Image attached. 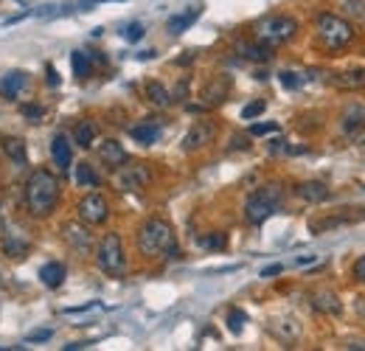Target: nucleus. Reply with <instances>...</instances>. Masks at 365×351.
Segmentation results:
<instances>
[{"mask_svg":"<svg viewBox=\"0 0 365 351\" xmlns=\"http://www.w3.org/2000/svg\"><path fill=\"white\" fill-rule=\"evenodd\" d=\"M138 250L146 256V259H172L180 253L178 248V239H175V230L166 220H146L138 228Z\"/></svg>","mask_w":365,"mask_h":351,"instance_id":"obj_1","label":"nucleus"},{"mask_svg":"<svg viewBox=\"0 0 365 351\" xmlns=\"http://www.w3.org/2000/svg\"><path fill=\"white\" fill-rule=\"evenodd\" d=\"M59 200V180L48 169H34L31 177L26 180V208L31 217L46 220L48 214L56 208Z\"/></svg>","mask_w":365,"mask_h":351,"instance_id":"obj_2","label":"nucleus"},{"mask_svg":"<svg viewBox=\"0 0 365 351\" xmlns=\"http://www.w3.org/2000/svg\"><path fill=\"white\" fill-rule=\"evenodd\" d=\"M315 31H318L320 45L329 48V51H340V48H346V45L354 40V29H351V23L343 20V17H337V14H331V11L318 14V20H315Z\"/></svg>","mask_w":365,"mask_h":351,"instance_id":"obj_3","label":"nucleus"},{"mask_svg":"<svg viewBox=\"0 0 365 351\" xmlns=\"http://www.w3.org/2000/svg\"><path fill=\"white\" fill-rule=\"evenodd\" d=\"M281 205V188L270 183V185H262L259 191H253L245 203V220L250 225H262L264 220H270Z\"/></svg>","mask_w":365,"mask_h":351,"instance_id":"obj_4","label":"nucleus"},{"mask_svg":"<svg viewBox=\"0 0 365 351\" xmlns=\"http://www.w3.org/2000/svg\"><path fill=\"white\" fill-rule=\"evenodd\" d=\"M96 264L113 278H121L127 273V256H124V245H121L118 233L101 236V242L96 245Z\"/></svg>","mask_w":365,"mask_h":351,"instance_id":"obj_5","label":"nucleus"},{"mask_svg":"<svg viewBox=\"0 0 365 351\" xmlns=\"http://www.w3.org/2000/svg\"><path fill=\"white\" fill-rule=\"evenodd\" d=\"M295 34H298V23H295V17H287V14L264 17V20L256 26V40L270 45V48H273V45L289 43Z\"/></svg>","mask_w":365,"mask_h":351,"instance_id":"obj_6","label":"nucleus"},{"mask_svg":"<svg viewBox=\"0 0 365 351\" xmlns=\"http://www.w3.org/2000/svg\"><path fill=\"white\" fill-rule=\"evenodd\" d=\"M113 172H115V175H113V185H115L118 191H140V188H146L149 180H152L149 166H143V163H121V166L113 169Z\"/></svg>","mask_w":365,"mask_h":351,"instance_id":"obj_7","label":"nucleus"},{"mask_svg":"<svg viewBox=\"0 0 365 351\" xmlns=\"http://www.w3.org/2000/svg\"><path fill=\"white\" fill-rule=\"evenodd\" d=\"M76 214H79V220L85 222V225H104L107 217H110V205H107V200L98 191H93V194L79 200Z\"/></svg>","mask_w":365,"mask_h":351,"instance_id":"obj_8","label":"nucleus"},{"mask_svg":"<svg viewBox=\"0 0 365 351\" xmlns=\"http://www.w3.org/2000/svg\"><path fill=\"white\" fill-rule=\"evenodd\" d=\"M62 239H65L68 248L76 250V253H88L93 248V236H91V230L85 228V222H65V225H62Z\"/></svg>","mask_w":365,"mask_h":351,"instance_id":"obj_9","label":"nucleus"},{"mask_svg":"<svg viewBox=\"0 0 365 351\" xmlns=\"http://www.w3.org/2000/svg\"><path fill=\"white\" fill-rule=\"evenodd\" d=\"M214 135H217V127H214L211 121H197L191 130L185 132V138H182V149H185V152L205 149V146L214 141Z\"/></svg>","mask_w":365,"mask_h":351,"instance_id":"obj_10","label":"nucleus"},{"mask_svg":"<svg viewBox=\"0 0 365 351\" xmlns=\"http://www.w3.org/2000/svg\"><path fill=\"white\" fill-rule=\"evenodd\" d=\"M51 158H53V166L59 172H68L71 169V161H73V149H71V141L65 132H56L51 138Z\"/></svg>","mask_w":365,"mask_h":351,"instance_id":"obj_11","label":"nucleus"},{"mask_svg":"<svg viewBox=\"0 0 365 351\" xmlns=\"http://www.w3.org/2000/svg\"><path fill=\"white\" fill-rule=\"evenodd\" d=\"M295 194H298L304 203H309V205H318V203H326V200H329V188H326V183H320V180L298 183V185H295Z\"/></svg>","mask_w":365,"mask_h":351,"instance_id":"obj_12","label":"nucleus"},{"mask_svg":"<svg viewBox=\"0 0 365 351\" xmlns=\"http://www.w3.org/2000/svg\"><path fill=\"white\" fill-rule=\"evenodd\" d=\"M329 85H334V88H340V90L365 88V68H349V71H343V73H331Z\"/></svg>","mask_w":365,"mask_h":351,"instance_id":"obj_13","label":"nucleus"},{"mask_svg":"<svg viewBox=\"0 0 365 351\" xmlns=\"http://www.w3.org/2000/svg\"><path fill=\"white\" fill-rule=\"evenodd\" d=\"M98 158H101V163L104 166H110V169H118L121 163H127V152H124V146L118 143V141H104L101 146H98Z\"/></svg>","mask_w":365,"mask_h":351,"instance_id":"obj_14","label":"nucleus"},{"mask_svg":"<svg viewBox=\"0 0 365 351\" xmlns=\"http://www.w3.org/2000/svg\"><path fill=\"white\" fill-rule=\"evenodd\" d=\"M312 307L318 309L320 315H340L343 312L337 292H331V290H315L312 292Z\"/></svg>","mask_w":365,"mask_h":351,"instance_id":"obj_15","label":"nucleus"},{"mask_svg":"<svg viewBox=\"0 0 365 351\" xmlns=\"http://www.w3.org/2000/svg\"><path fill=\"white\" fill-rule=\"evenodd\" d=\"M130 135H133V141H138L140 146H152V143L160 138V124H158L155 118H146V121L135 124V127L130 130Z\"/></svg>","mask_w":365,"mask_h":351,"instance_id":"obj_16","label":"nucleus"},{"mask_svg":"<svg viewBox=\"0 0 365 351\" xmlns=\"http://www.w3.org/2000/svg\"><path fill=\"white\" fill-rule=\"evenodd\" d=\"M26 88V73L23 71H9L3 79H0V98L11 101L17 98V93Z\"/></svg>","mask_w":365,"mask_h":351,"instance_id":"obj_17","label":"nucleus"},{"mask_svg":"<svg viewBox=\"0 0 365 351\" xmlns=\"http://www.w3.org/2000/svg\"><path fill=\"white\" fill-rule=\"evenodd\" d=\"M230 93V79L228 76H220V79H214L208 88L202 90V98H205V104H220V101H225Z\"/></svg>","mask_w":365,"mask_h":351,"instance_id":"obj_18","label":"nucleus"},{"mask_svg":"<svg viewBox=\"0 0 365 351\" xmlns=\"http://www.w3.org/2000/svg\"><path fill=\"white\" fill-rule=\"evenodd\" d=\"M197 17H200V9H188V11H182V14H175V17H169L166 31H169V34H182V31H188V29L197 23Z\"/></svg>","mask_w":365,"mask_h":351,"instance_id":"obj_19","label":"nucleus"},{"mask_svg":"<svg viewBox=\"0 0 365 351\" xmlns=\"http://www.w3.org/2000/svg\"><path fill=\"white\" fill-rule=\"evenodd\" d=\"M40 281L46 284L48 290H56L62 281H65V264L59 262H48L40 267Z\"/></svg>","mask_w":365,"mask_h":351,"instance_id":"obj_20","label":"nucleus"},{"mask_svg":"<svg viewBox=\"0 0 365 351\" xmlns=\"http://www.w3.org/2000/svg\"><path fill=\"white\" fill-rule=\"evenodd\" d=\"M363 127H365V107L363 104L349 107L346 116H343V130H346V135H357Z\"/></svg>","mask_w":365,"mask_h":351,"instance_id":"obj_21","label":"nucleus"},{"mask_svg":"<svg viewBox=\"0 0 365 351\" xmlns=\"http://www.w3.org/2000/svg\"><path fill=\"white\" fill-rule=\"evenodd\" d=\"M236 51L250 62H267L270 59V45L264 43H236Z\"/></svg>","mask_w":365,"mask_h":351,"instance_id":"obj_22","label":"nucleus"},{"mask_svg":"<svg viewBox=\"0 0 365 351\" xmlns=\"http://www.w3.org/2000/svg\"><path fill=\"white\" fill-rule=\"evenodd\" d=\"M143 93H146V101H152L155 107H169L172 104V93L163 88L160 82H146Z\"/></svg>","mask_w":365,"mask_h":351,"instance_id":"obj_23","label":"nucleus"},{"mask_svg":"<svg viewBox=\"0 0 365 351\" xmlns=\"http://www.w3.org/2000/svg\"><path fill=\"white\" fill-rule=\"evenodd\" d=\"M96 135H98V130H96V124H93V121H79V124H76V130H73V141H76V146L91 149L93 141H96Z\"/></svg>","mask_w":365,"mask_h":351,"instance_id":"obj_24","label":"nucleus"},{"mask_svg":"<svg viewBox=\"0 0 365 351\" xmlns=\"http://www.w3.org/2000/svg\"><path fill=\"white\" fill-rule=\"evenodd\" d=\"M3 152H6L17 166L26 163V143H23L20 138H3Z\"/></svg>","mask_w":365,"mask_h":351,"instance_id":"obj_25","label":"nucleus"},{"mask_svg":"<svg viewBox=\"0 0 365 351\" xmlns=\"http://www.w3.org/2000/svg\"><path fill=\"white\" fill-rule=\"evenodd\" d=\"M76 183L82 188H98L101 185V177L93 172L91 163H76Z\"/></svg>","mask_w":365,"mask_h":351,"instance_id":"obj_26","label":"nucleus"},{"mask_svg":"<svg viewBox=\"0 0 365 351\" xmlns=\"http://www.w3.org/2000/svg\"><path fill=\"white\" fill-rule=\"evenodd\" d=\"M71 65H73V73H76V79H88L91 76V56L85 54V51H73V56H71Z\"/></svg>","mask_w":365,"mask_h":351,"instance_id":"obj_27","label":"nucleus"},{"mask_svg":"<svg viewBox=\"0 0 365 351\" xmlns=\"http://www.w3.org/2000/svg\"><path fill=\"white\" fill-rule=\"evenodd\" d=\"M343 6H346V14H351L357 23L365 26V0H343Z\"/></svg>","mask_w":365,"mask_h":351,"instance_id":"obj_28","label":"nucleus"},{"mask_svg":"<svg viewBox=\"0 0 365 351\" xmlns=\"http://www.w3.org/2000/svg\"><path fill=\"white\" fill-rule=\"evenodd\" d=\"M245 320H247V315H245L242 309H230L228 312V329L233 335H239V332L245 329Z\"/></svg>","mask_w":365,"mask_h":351,"instance_id":"obj_29","label":"nucleus"},{"mask_svg":"<svg viewBox=\"0 0 365 351\" xmlns=\"http://www.w3.org/2000/svg\"><path fill=\"white\" fill-rule=\"evenodd\" d=\"M225 233H208V236H202V248H208V250H222L225 248Z\"/></svg>","mask_w":365,"mask_h":351,"instance_id":"obj_30","label":"nucleus"},{"mask_svg":"<svg viewBox=\"0 0 365 351\" xmlns=\"http://www.w3.org/2000/svg\"><path fill=\"white\" fill-rule=\"evenodd\" d=\"M262 113H264V101H250V104L242 110V118L250 121V118H256V116H262Z\"/></svg>","mask_w":365,"mask_h":351,"instance_id":"obj_31","label":"nucleus"},{"mask_svg":"<svg viewBox=\"0 0 365 351\" xmlns=\"http://www.w3.org/2000/svg\"><path fill=\"white\" fill-rule=\"evenodd\" d=\"M124 37H127L130 43H138V40L143 37V26H140V23H133V26H127V31H124Z\"/></svg>","mask_w":365,"mask_h":351,"instance_id":"obj_32","label":"nucleus"},{"mask_svg":"<svg viewBox=\"0 0 365 351\" xmlns=\"http://www.w3.org/2000/svg\"><path fill=\"white\" fill-rule=\"evenodd\" d=\"M23 116L31 118V121L37 124V121L43 118V107H37V104H26V107H23Z\"/></svg>","mask_w":365,"mask_h":351,"instance_id":"obj_33","label":"nucleus"},{"mask_svg":"<svg viewBox=\"0 0 365 351\" xmlns=\"http://www.w3.org/2000/svg\"><path fill=\"white\" fill-rule=\"evenodd\" d=\"M278 130V124H273V121H270V124H253V127H250V135H270V132H275Z\"/></svg>","mask_w":365,"mask_h":351,"instance_id":"obj_34","label":"nucleus"},{"mask_svg":"<svg viewBox=\"0 0 365 351\" xmlns=\"http://www.w3.org/2000/svg\"><path fill=\"white\" fill-rule=\"evenodd\" d=\"M281 85H284V88H298V85H301V79H298V76H295V73H289V71H284V73H281Z\"/></svg>","mask_w":365,"mask_h":351,"instance_id":"obj_35","label":"nucleus"},{"mask_svg":"<svg viewBox=\"0 0 365 351\" xmlns=\"http://www.w3.org/2000/svg\"><path fill=\"white\" fill-rule=\"evenodd\" d=\"M351 275H354L357 281H363V284H365V256H360V259L354 262V267H351Z\"/></svg>","mask_w":365,"mask_h":351,"instance_id":"obj_36","label":"nucleus"},{"mask_svg":"<svg viewBox=\"0 0 365 351\" xmlns=\"http://www.w3.org/2000/svg\"><path fill=\"white\" fill-rule=\"evenodd\" d=\"M51 337V329H40V332H31L29 335V343H46Z\"/></svg>","mask_w":365,"mask_h":351,"instance_id":"obj_37","label":"nucleus"},{"mask_svg":"<svg viewBox=\"0 0 365 351\" xmlns=\"http://www.w3.org/2000/svg\"><path fill=\"white\" fill-rule=\"evenodd\" d=\"M46 76H48L46 82H48V85H51V88H59V73H56L53 68H48V71H46Z\"/></svg>","mask_w":365,"mask_h":351,"instance_id":"obj_38","label":"nucleus"},{"mask_svg":"<svg viewBox=\"0 0 365 351\" xmlns=\"http://www.w3.org/2000/svg\"><path fill=\"white\" fill-rule=\"evenodd\" d=\"M281 270H284L281 264H270V267H264V270H262V278H270V275H278Z\"/></svg>","mask_w":365,"mask_h":351,"instance_id":"obj_39","label":"nucleus"},{"mask_svg":"<svg viewBox=\"0 0 365 351\" xmlns=\"http://www.w3.org/2000/svg\"><path fill=\"white\" fill-rule=\"evenodd\" d=\"M315 262V256H301V259H298V264H312Z\"/></svg>","mask_w":365,"mask_h":351,"instance_id":"obj_40","label":"nucleus"},{"mask_svg":"<svg viewBox=\"0 0 365 351\" xmlns=\"http://www.w3.org/2000/svg\"><path fill=\"white\" fill-rule=\"evenodd\" d=\"M357 309H360V315L365 317V298H357Z\"/></svg>","mask_w":365,"mask_h":351,"instance_id":"obj_41","label":"nucleus"},{"mask_svg":"<svg viewBox=\"0 0 365 351\" xmlns=\"http://www.w3.org/2000/svg\"><path fill=\"white\" fill-rule=\"evenodd\" d=\"M3 230H6V220H3V205H0V236H3Z\"/></svg>","mask_w":365,"mask_h":351,"instance_id":"obj_42","label":"nucleus"},{"mask_svg":"<svg viewBox=\"0 0 365 351\" xmlns=\"http://www.w3.org/2000/svg\"><path fill=\"white\" fill-rule=\"evenodd\" d=\"M98 3H107V0H98Z\"/></svg>","mask_w":365,"mask_h":351,"instance_id":"obj_43","label":"nucleus"}]
</instances>
